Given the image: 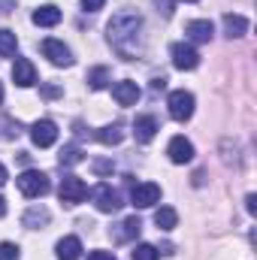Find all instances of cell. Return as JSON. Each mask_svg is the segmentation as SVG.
<instances>
[{
	"label": "cell",
	"mask_w": 257,
	"mask_h": 260,
	"mask_svg": "<svg viewBox=\"0 0 257 260\" xmlns=\"http://www.w3.org/2000/svg\"><path fill=\"white\" fill-rule=\"evenodd\" d=\"M139 230H142V221L133 215V218H124V221L112 230V239H115V242H130V239L139 236Z\"/></svg>",
	"instance_id": "obj_15"
},
{
	"label": "cell",
	"mask_w": 257,
	"mask_h": 260,
	"mask_svg": "<svg viewBox=\"0 0 257 260\" xmlns=\"http://www.w3.org/2000/svg\"><path fill=\"white\" fill-rule=\"evenodd\" d=\"M58 160H61V167H76V164H82V148H79V145H64Z\"/></svg>",
	"instance_id": "obj_23"
},
{
	"label": "cell",
	"mask_w": 257,
	"mask_h": 260,
	"mask_svg": "<svg viewBox=\"0 0 257 260\" xmlns=\"http://www.w3.org/2000/svg\"><path fill=\"white\" fill-rule=\"evenodd\" d=\"M167 154H170V160H173V164H191V160H194L191 139H185V136H173V139H170V145H167Z\"/></svg>",
	"instance_id": "obj_10"
},
{
	"label": "cell",
	"mask_w": 257,
	"mask_h": 260,
	"mask_svg": "<svg viewBox=\"0 0 257 260\" xmlns=\"http://www.w3.org/2000/svg\"><path fill=\"white\" fill-rule=\"evenodd\" d=\"M185 3H197V0H185Z\"/></svg>",
	"instance_id": "obj_34"
},
{
	"label": "cell",
	"mask_w": 257,
	"mask_h": 260,
	"mask_svg": "<svg viewBox=\"0 0 257 260\" xmlns=\"http://www.w3.org/2000/svg\"><path fill=\"white\" fill-rule=\"evenodd\" d=\"M106 30H109V46L124 61H133L139 55V40H142V18L139 15H133V12L112 15V21L106 24Z\"/></svg>",
	"instance_id": "obj_1"
},
{
	"label": "cell",
	"mask_w": 257,
	"mask_h": 260,
	"mask_svg": "<svg viewBox=\"0 0 257 260\" xmlns=\"http://www.w3.org/2000/svg\"><path fill=\"white\" fill-rule=\"evenodd\" d=\"M109 82H112V73H109L106 67H94V70L88 73V85H91L94 91H103Z\"/></svg>",
	"instance_id": "obj_22"
},
{
	"label": "cell",
	"mask_w": 257,
	"mask_h": 260,
	"mask_svg": "<svg viewBox=\"0 0 257 260\" xmlns=\"http://www.w3.org/2000/svg\"><path fill=\"white\" fill-rule=\"evenodd\" d=\"M58 21H61V9L55 3H46L34 12V24H40V27H55Z\"/></svg>",
	"instance_id": "obj_16"
},
{
	"label": "cell",
	"mask_w": 257,
	"mask_h": 260,
	"mask_svg": "<svg viewBox=\"0 0 257 260\" xmlns=\"http://www.w3.org/2000/svg\"><path fill=\"white\" fill-rule=\"evenodd\" d=\"M91 200L97 206V212H118L121 209V194L112 188V185H97L91 191Z\"/></svg>",
	"instance_id": "obj_5"
},
{
	"label": "cell",
	"mask_w": 257,
	"mask_h": 260,
	"mask_svg": "<svg viewBox=\"0 0 257 260\" xmlns=\"http://www.w3.org/2000/svg\"><path fill=\"white\" fill-rule=\"evenodd\" d=\"M130 200L136 209H151L154 203H160V188L154 182H142V185H133L130 191Z\"/></svg>",
	"instance_id": "obj_8"
},
{
	"label": "cell",
	"mask_w": 257,
	"mask_h": 260,
	"mask_svg": "<svg viewBox=\"0 0 257 260\" xmlns=\"http://www.w3.org/2000/svg\"><path fill=\"white\" fill-rule=\"evenodd\" d=\"M43 94H46V97H58V88H55V85H46Z\"/></svg>",
	"instance_id": "obj_30"
},
{
	"label": "cell",
	"mask_w": 257,
	"mask_h": 260,
	"mask_svg": "<svg viewBox=\"0 0 257 260\" xmlns=\"http://www.w3.org/2000/svg\"><path fill=\"white\" fill-rule=\"evenodd\" d=\"M79 3H82V9H88V12H97V9H103L106 0H79Z\"/></svg>",
	"instance_id": "obj_27"
},
{
	"label": "cell",
	"mask_w": 257,
	"mask_h": 260,
	"mask_svg": "<svg viewBox=\"0 0 257 260\" xmlns=\"http://www.w3.org/2000/svg\"><path fill=\"white\" fill-rule=\"evenodd\" d=\"M157 130H160V124H157L154 115H139V118L133 121V136H136V142H151V139L157 136Z\"/></svg>",
	"instance_id": "obj_12"
},
{
	"label": "cell",
	"mask_w": 257,
	"mask_h": 260,
	"mask_svg": "<svg viewBox=\"0 0 257 260\" xmlns=\"http://www.w3.org/2000/svg\"><path fill=\"white\" fill-rule=\"evenodd\" d=\"M43 55L55 67H70L73 64V52L67 49L61 40H43Z\"/></svg>",
	"instance_id": "obj_9"
},
{
	"label": "cell",
	"mask_w": 257,
	"mask_h": 260,
	"mask_svg": "<svg viewBox=\"0 0 257 260\" xmlns=\"http://www.w3.org/2000/svg\"><path fill=\"white\" fill-rule=\"evenodd\" d=\"M6 179H9V176H6V167L0 164V185H6Z\"/></svg>",
	"instance_id": "obj_31"
},
{
	"label": "cell",
	"mask_w": 257,
	"mask_h": 260,
	"mask_svg": "<svg viewBox=\"0 0 257 260\" xmlns=\"http://www.w3.org/2000/svg\"><path fill=\"white\" fill-rule=\"evenodd\" d=\"M170 58H173L176 70H197V64H200V52L191 43H173L170 46Z\"/></svg>",
	"instance_id": "obj_4"
},
{
	"label": "cell",
	"mask_w": 257,
	"mask_h": 260,
	"mask_svg": "<svg viewBox=\"0 0 257 260\" xmlns=\"http://www.w3.org/2000/svg\"><path fill=\"white\" fill-rule=\"evenodd\" d=\"M154 224H157V230H173V227L179 224V215H176V209H170V206H160V209L154 212Z\"/></svg>",
	"instance_id": "obj_20"
},
{
	"label": "cell",
	"mask_w": 257,
	"mask_h": 260,
	"mask_svg": "<svg viewBox=\"0 0 257 260\" xmlns=\"http://www.w3.org/2000/svg\"><path fill=\"white\" fill-rule=\"evenodd\" d=\"M49 176L46 173H40V170H24L21 176H18V191L24 197H30V200H37V197H46L49 194Z\"/></svg>",
	"instance_id": "obj_2"
},
{
	"label": "cell",
	"mask_w": 257,
	"mask_h": 260,
	"mask_svg": "<svg viewBox=\"0 0 257 260\" xmlns=\"http://www.w3.org/2000/svg\"><path fill=\"white\" fill-rule=\"evenodd\" d=\"M55 251H58V260H79L82 257V242H79L76 236H64V239L55 245Z\"/></svg>",
	"instance_id": "obj_18"
},
{
	"label": "cell",
	"mask_w": 257,
	"mask_h": 260,
	"mask_svg": "<svg viewBox=\"0 0 257 260\" xmlns=\"http://www.w3.org/2000/svg\"><path fill=\"white\" fill-rule=\"evenodd\" d=\"M24 227H30V230H40V227H46L49 224V209H43V206H30L27 212H24Z\"/></svg>",
	"instance_id": "obj_19"
},
{
	"label": "cell",
	"mask_w": 257,
	"mask_h": 260,
	"mask_svg": "<svg viewBox=\"0 0 257 260\" xmlns=\"http://www.w3.org/2000/svg\"><path fill=\"white\" fill-rule=\"evenodd\" d=\"M245 206H248V212L254 215V212H257V197H254V194H248V197H245Z\"/></svg>",
	"instance_id": "obj_29"
},
{
	"label": "cell",
	"mask_w": 257,
	"mask_h": 260,
	"mask_svg": "<svg viewBox=\"0 0 257 260\" xmlns=\"http://www.w3.org/2000/svg\"><path fill=\"white\" fill-rule=\"evenodd\" d=\"M88 260H115V254H112V251H91Z\"/></svg>",
	"instance_id": "obj_28"
},
{
	"label": "cell",
	"mask_w": 257,
	"mask_h": 260,
	"mask_svg": "<svg viewBox=\"0 0 257 260\" xmlns=\"http://www.w3.org/2000/svg\"><path fill=\"white\" fill-rule=\"evenodd\" d=\"M3 215H6V200L0 197V218H3Z\"/></svg>",
	"instance_id": "obj_32"
},
{
	"label": "cell",
	"mask_w": 257,
	"mask_h": 260,
	"mask_svg": "<svg viewBox=\"0 0 257 260\" xmlns=\"http://www.w3.org/2000/svg\"><path fill=\"white\" fill-rule=\"evenodd\" d=\"M97 139H100L103 145H118V142L124 139V130H121V124H106V127L97 130Z\"/></svg>",
	"instance_id": "obj_21"
},
{
	"label": "cell",
	"mask_w": 257,
	"mask_h": 260,
	"mask_svg": "<svg viewBox=\"0 0 257 260\" xmlns=\"http://www.w3.org/2000/svg\"><path fill=\"white\" fill-rule=\"evenodd\" d=\"M157 257H160V251L154 245H148V242H139L133 248V260H157Z\"/></svg>",
	"instance_id": "obj_25"
},
{
	"label": "cell",
	"mask_w": 257,
	"mask_h": 260,
	"mask_svg": "<svg viewBox=\"0 0 257 260\" xmlns=\"http://www.w3.org/2000/svg\"><path fill=\"white\" fill-rule=\"evenodd\" d=\"M185 34H188L191 43H209V40L215 37V24H212L209 18H194V21H188Z\"/></svg>",
	"instance_id": "obj_11"
},
{
	"label": "cell",
	"mask_w": 257,
	"mask_h": 260,
	"mask_svg": "<svg viewBox=\"0 0 257 260\" xmlns=\"http://www.w3.org/2000/svg\"><path fill=\"white\" fill-rule=\"evenodd\" d=\"M15 49H18L15 34H12V30H0V55L9 58V55H15Z\"/></svg>",
	"instance_id": "obj_24"
},
{
	"label": "cell",
	"mask_w": 257,
	"mask_h": 260,
	"mask_svg": "<svg viewBox=\"0 0 257 260\" xmlns=\"http://www.w3.org/2000/svg\"><path fill=\"white\" fill-rule=\"evenodd\" d=\"M30 139H34V145H40V148L55 145V139H58V124H55L52 118H40L37 124H30Z\"/></svg>",
	"instance_id": "obj_7"
},
{
	"label": "cell",
	"mask_w": 257,
	"mask_h": 260,
	"mask_svg": "<svg viewBox=\"0 0 257 260\" xmlns=\"http://www.w3.org/2000/svg\"><path fill=\"white\" fill-rule=\"evenodd\" d=\"M112 97L121 103V106H133L136 100H139V88H136V82H115L112 85Z\"/></svg>",
	"instance_id": "obj_14"
},
{
	"label": "cell",
	"mask_w": 257,
	"mask_h": 260,
	"mask_svg": "<svg viewBox=\"0 0 257 260\" xmlns=\"http://www.w3.org/2000/svg\"><path fill=\"white\" fill-rule=\"evenodd\" d=\"M58 194H61L64 206H76V203H82L88 197V185L79 176H67L64 182H61V188H58Z\"/></svg>",
	"instance_id": "obj_6"
},
{
	"label": "cell",
	"mask_w": 257,
	"mask_h": 260,
	"mask_svg": "<svg viewBox=\"0 0 257 260\" xmlns=\"http://www.w3.org/2000/svg\"><path fill=\"white\" fill-rule=\"evenodd\" d=\"M221 24H224V34L230 37V40H236V37H245V30H248V18L245 15H224L221 18Z\"/></svg>",
	"instance_id": "obj_17"
},
{
	"label": "cell",
	"mask_w": 257,
	"mask_h": 260,
	"mask_svg": "<svg viewBox=\"0 0 257 260\" xmlns=\"http://www.w3.org/2000/svg\"><path fill=\"white\" fill-rule=\"evenodd\" d=\"M194 94L191 91H185V88H179V91H173L170 94V100H167V106H170V118L173 121H188L194 115Z\"/></svg>",
	"instance_id": "obj_3"
},
{
	"label": "cell",
	"mask_w": 257,
	"mask_h": 260,
	"mask_svg": "<svg viewBox=\"0 0 257 260\" xmlns=\"http://www.w3.org/2000/svg\"><path fill=\"white\" fill-rule=\"evenodd\" d=\"M0 103H3V85H0Z\"/></svg>",
	"instance_id": "obj_33"
},
{
	"label": "cell",
	"mask_w": 257,
	"mask_h": 260,
	"mask_svg": "<svg viewBox=\"0 0 257 260\" xmlns=\"http://www.w3.org/2000/svg\"><path fill=\"white\" fill-rule=\"evenodd\" d=\"M0 260H18V245L0 242Z\"/></svg>",
	"instance_id": "obj_26"
},
{
	"label": "cell",
	"mask_w": 257,
	"mask_h": 260,
	"mask_svg": "<svg viewBox=\"0 0 257 260\" xmlns=\"http://www.w3.org/2000/svg\"><path fill=\"white\" fill-rule=\"evenodd\" d=\"M12 79H15L18 88H30V85L37 82V67L30 64L27 58H18V61L12 64Z\"/></svg>",
	"instance_id": "obj_13"
}]
</instances>
